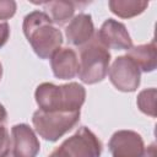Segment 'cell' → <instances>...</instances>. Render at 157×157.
<instances>
[{
	"label": "cell",
	"instance_id": "cell-8",
	"mask_svg": "<svg viewBox=\"0 0 157 157\" xmlns=\"http://www.w3.org/2000/svg\"><path fill=\"white\" fill-rule=\"evenodd\" d=\"M96 38L107 49L129 50L132 47V39L124 23L108 18L98 29Z\"/></svg>",
	"mask_w": 157,
	"mask_h": 157
},
{
	"label": "cell",
	"instance_id": "cell-14",
	"mask_svg": "<svg viewBox=\"0 0 157 157\" xmlns=\"http://www.w3.org/2000/svg\"><path fill=\"white\" fill-rule=\"evenodd\" d=\"M112 13L120 18H132L141 15L148 6V1L142 0H110L108 2Z\"/></svg>",
	"mask_w": 157,
	"mask_h": 157
},
{
	"label": "cell",
	"instance_id": "cell-12",
	"mask_svg": "<svg viewBox=\"0 0 157 157\" xmlns=\"http://www.w3.org/2000/svg\"><path fill=\"white\" fill-rule=\"evenodd\" d=\"M142 72H152L157 66V48L156 42L131 47L126 54Z\"/></svg>",
	"mask_w": 157,
	"mask_h": 157
},
{
	"label": "cell",
	"instance_id": "cell-11",
	"mask_svg": "<svg viewBox=\"0 0 157 157\" xmlns=\"http://www.w3.org/2000/svg\"><path fill=\"white\" fill-rule=\"evenodd\" d=\"M53 75L60 80L74 78L78 72V59L71 48H60L50 58Z\"/></svg>",
	"mask_w": 157,
	"mask_h": 157
},
{
	"label": "cell",
	"instance_id": "cell-21",
	"mask_svg": "<svg viewBox=\"0 0 157 157\" xmlns=\"http://www.w3.org/2000/svg\"><path fill=\"white\" fill-rule=\"evenodd\" d=\"M1 77H2V65L0 63V80H1Z\"/></svg>",
	"mask_w": 157,
	"mask_h": 157
},
{
	"label": "cell",
	"instance_id": "cell-16",
	"mask_svg": "<svg viewBox=\"0 0 157 157\" xmlns=\"http://www.w3.org/2000/svg\"><path fill=\"white\" fill-rule=\"evenodd\" d=\"M17 9V4L13 0H0V21L11 18Z\"/></svg>",
	"mask_w": 157,
	"mask_h": 157
},
{
	"label": "cell",
	"instance_id": "cell-18",
	"mask_svg": "<svg viewBox=\"0 0 157 157\" xmlns=\"http://www.w3.org/2000/svg\"><path fill=\"white\" fill-rule=\"evenodd\" d=\"M10 37V26L7 22H0V48H2Z\"/></svg>",
	"mask_w": 157,
	"mask_h": 157
},
{
	"label": "cell",
	"instance_id": "cell-2",
	"mask_svg": "<svg viewBox=\"0 0 157 157\" xmlns=\"http://www.w3.org/2000/svg\"><path fill=\"white\" fill-rule=\"evenodd\" d=\"M36 103L44 112H76L86 99V90L77 82L54 85L43 82L34 92Z\"/></svg>",
	"mask_w": 157,
	"mask_h": 157
},
{
	"label": "cell",
	"instance_id": "cell-1",
	"mask_svg": "<svg viewBox=\"0 0 157 157\" xmlns=\"http://www.w3.org/2000/svg\"><path fill=\"white\" fill-rule=\"evenodd\" d=\"M22 29L33 52L40 59H50L63 44L60 29L44 11L34 10L26 15Z\"/></svg>",
	"mask_w": 157,
	"mask_h": 157
},
{
	"label": "cell",
	"instance_id": "cell-20",
	"mask_svg": "<svg viewBox=\"0 0 157 157\" xmlns=\"http://www.w3.org/2000/svg\"><path fill=\"white\" fill-rule=\"evenodd\" d=\"M6 118H7V112H6L5 107L0 103V125H2L6 121Z\"/></svg>",
	"mask_w": 157,
	"mask_h": 157
},
{
	"label": "cell",
	"instance_id": "cell-13",
	"mask_svg": "<svg viewBox=\"0 0 157 157\" xmlns=\"http://www.w3.org/2000/svg\"><path fill=\"white\" fill-rule=\"evenodd\" d=\"M42 5L44 10H47V15L50 17L54 25L56 26H65L67 22L71 21L74 17L76 6L78 2L74 1H43V2H34Z\"/></svg>",
	"mask_w": 157,
	"mask_h": 157
},
{
	"label": "cell",
	"instance_id": "cell-17",
	"mask_svg": "<svg viewBox=\"0 0 157 157\" xmlns=\"http://www.w3.org/2000/svg\"><path fill=\"white\" fill-rule=\"evenodd\" d=\"M11 147V140L7 129L4 125H0V157H5Z\"/></svg>",
	"mask_w": 157,
	"mask_h": 157
},
{
	"label": "cell",
	"instance_id": "cell-15",
	"mask_svg": "<svg viewBox=\"0 0 157 157\" xmlns=\"http://www.w3.org/2000/svg\"><path fill=\"white\" fill-rule=\"evenodd\" d=\"M156 96L157 91L155 87L142 90L136 98L137 108L146 115H150L152 118L156 117Z\"/></svg>",
	"mask_w": 157,
	"mask_h": 157
},
{
	"label": "cell",
	"instance_id": "cell-7",
	"mask_svg": "<svg viewBox=\"0 0 157 157\" xmlns=\"http://www.w3.org/2000/svg\"><path fill=\"white\" fill-rule=\"evenodd\" d=\"M112 157H144L145 145L140 134L134 130H118L108 142Z\"/></svg>",
	"mask_w": 157,
	"mask_h": 157
},
{
	"label": "cell",
	"instance_id": "cell-6",
	"mask_svg": "<svg viewBox=\"0 0 157 157\" xmlns=\"http://www.w3.org/2000/svg\"><path fill=\"white\" fill-rule=\"evenodd\" d=\"M109 81L120 92H135L141 82V71L128 56H118L108 70Z\"/></svg>",
	"mask_w": 157,
	"mask_h": 157
},
{
	"label": "cell",
	"instance_id": "cell-19",
	"mask_svg": "<svg viewBox=\"0 0 157 157\" xmlns=\"http://www.w3.org/2000/svg\"><path fill=\"white\" fill-rule=\"evenodd\" d=\"M156 156V145L155 144H151L147 150H145L144 152V157H155Z\"/></svg>",
	"mask_w": 157,
	"mask_h": 157
},
{
	"label": "cell",
	"instance_id": "cell-9",
	"mask_svg": "<svg viewBox=\"0 0 157 157\" xmlns=\"http://www.w3.org/2000/svg\"><path fill=\"white\" fill-rule=\"evenodd\" d=\"M40 150L39 140L27 124H16L11 129V155L13 157H37Z\"/></svg>",
	"mask_w": 157,
	"mask_h": 157
},
{
	"label": "cell",
	"instance_id": "cell-22",
	"mask_svg": "<svg viewBox=\"0 0 157 157\" xmlns=\"http://www.w3.org/2000/svg\"><path fill=\"white\" fill-rule=\"evenodd\" d=\"M5 157H13V156H12V155H11V151H10V152H9V153H7V155H6V156H5Z\"/></svg>",
	"mask_w": 157,
	"mask_h": 157
},
{
	"label": "cell",
	"instance_id": "cell-4",
	"mask_svg": "<svg viewBox=\"0 0 157 157\" xmlns=\"http://www.w3.org/2000/svg\"><path fill=\"white\" fill-rule=\"evenodd\" d=\"M80 121V110L76 112H44L36 110L32 123L36 132L45 141L55 142L72 130Z\"/></svg>",
	"mask_w": 157,
	"mask_h": 157
},
{
	"label": "cell",
	"instance_id": "cell-5",
	"mask_svg": "<svg viewBox=\"0 0 157 157\" xmlns=\"http://www.w3.org/2000/svg\"><path fill=\"white\" fill-rule=\"evenodd\" d=\"M102 142L87 128L81 126L48 157H101Z\"/></svg>",
	"mask_w": 157,
	"mask_h": 157
},
{
	"label": "cell",
	"instance_id": "cell-3",
	"mask_svg": "<svg viewBox=\"0 0 157 157\" xmlns=\"http://www.w3.org/2000/svg\"><path fill=\"white\" fill-rule=\"evenodd\" d=\"M109 64L110 53L96 37H93L86 45L81 47L77 72L78 78L87 85L98 83L105 78Z\"/></svg>",
	"mask_w": 157,
	"mask_h": 157
},
{
	"label": "cell",
	"instance_id": "cell-10",
	"mask_svg": "<svg viewBox=\"0 0 157 157\" xmlns=\"http://www.w3.org/2000/svg\"><path fill=\"white\" fill-rule=\"evenodd\" d=\"M65 36L70 44L83 47L94 36V26L90 13H78L71 18L65 28Z\"/></svg>",
	"mask_w": 157,
	"mask_h": 157
}]
</instances>
